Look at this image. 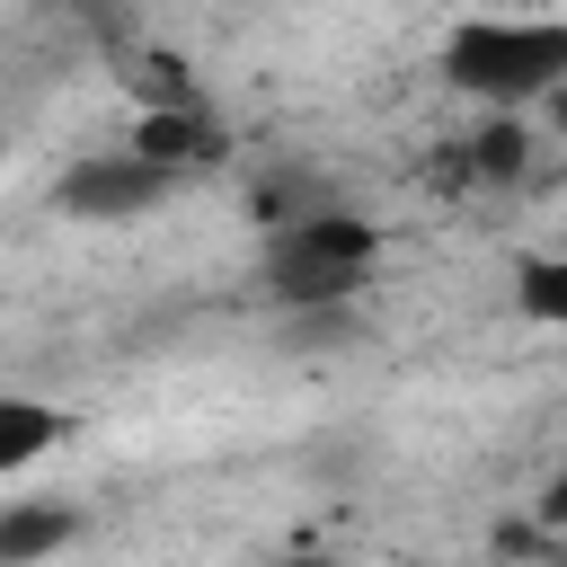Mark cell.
Masks as SVG:
<instances>
[{
    "label": "cell",
    "instance_id": "obj_6",
    "mask_svg": "<svg viewBox=\"0 0 567 567\" xmlns=\"http://www.w3.org/2000/svg\"><path fill=\"white\" fill-rule=\"evenodd\" d=\"M62 443V416L44 399H0V478H27Z\"/></svg>",
    "mask_w": 567,
    "mask_h": 567
},
{
    "label": "cell",
    "instance_id": "obj_4",
    "mask_svg": "<svg viewBox=\"0 0 567 567\" xmlns=\"http://www.w3.org/2000/svg\"><path fill=\"white\" fill-rule=\"evenodd\" d=\"M133 151H142L151 168H168V177H195V168H213L230 142H221V124H213L204 106H159V115L133 124Z\"/></svg>",
    "mask_w": 567,
    "mask_h": 567
},
{
    "label": "cell",
    "instance_id": "obj_10",
    "mask_svg": "<svg viewBox=\"0 0 567 567\" xmlns=\"http://www.w3.org/2000/svg\"><path fill=\"white\" fill-rule=\"evenodd\" d=\"M532 514H540V532H567V470L540 487V505H532Z\"/></svg>",
    "mask_w": 567,
    "mask_h": 567
},
{
    "label": "cell",
    "instance_id": "obj_9",
    "mask_svg": "<svg viewBox=\"0 0 567 567\" xmlns=\"http://www.w3.org/2000/svg\"><path fill=\"white\" fill-rule=\"evenodd\" d=\"M133 97H142V115H159V106H195V80H186V62L177 53H133Z\"/></svg>",
    "mask_w": 567,
    "mask_h": 567
},
{
    "label": "cell",
    "instance_id": "obj_11",
    "mask_svg": "<svg viewBox=\"0 0 567 567\" xmlns=\"http://www.w3.org/2000/svg\"><path fill=\"white\" fill-rule=\"evenodd\" d=\"M540 106H549V124H558V133H567V89H558V97H540Z\"/></svg>",
    "mask_w": 567,
    "mask_h": 567
},
{
    "label": "cell",
    "instance_id": "obj_1",
    "mask_svg": "<svg viewBox=\"0 0 567 567\" xmlns=\"http://www.w3.org/2000/svg\"><path fill=\"white\" fill-rule=\"evenodd\" d=\"M443 80L478 106H523L567 89V18H470L443 44Z\"/></svg>",
    "mask_w": 567,
    "mask_h": 567
},
{
    "label": "cell",
    "instance_id": "obj_5",
    "mask_svg": "<svg viewBox=\"0 0 567 567\" xmlns=\"http://www.w3.org/2000/svg\"><path fill=\"white\" fill-rule=\"evenodd\" d=\"M532 168V133L514 124V115H496V124H478L461 151H452V177H470V186H514Z\"/></svg>",
    "mask_w": 567,
    "mask_h": 567
},
{
    "label": "cell",
    "instance_id": "obj_8",
    "mask_svg": "<svg viewBox=\"0 0 567 567\" xmlns=\"http://www.w3.org/2000/svg\"><path fill=\"white\" fill-rule=\"evenodd\" d=\"M514 310L540 319V328H567V257H532L514 275Z\"/></svg>",
    "mask_w": 567,
    "mask_h": 567
},
{
    "label": "cell",
    "instance_id": "obj_7",
    "mask_svg": "<svg viewBox=\"0 0 567 567\" xmlns=\"http://www.w3.org/2000/svg\"><path fill=\"white\" fill-rule=\"evenodd\" d=\"M71 540V505H9L0 514V567H27Z\"/></svg>",
    "mask_w": 567,
    "mask_h": 567
},
{
    "label": "cell",
    "instance_id": "obj_12",
    "mask_svg": "<svg viewBox=\"0 0 567 567\" xmlns=\"http://www.w3.org/2000/svg\"><path fill=\"white\" fill-rule=\"evenodd\" d=\"M292 567H328V558H292Z\"/></svg>",
    "mask_w": 567,
    "mask_h": 567
},
{
    "label": "cell",
    "instance_id": "obj_2",
    "mask_svg": "<svg viewBox=\"0 0 567 567\" xmlns=\"http://www.w3.org/2000/svg\"><path fill=\"white\" fill-rule=\"evenodd\" d=\"M372 257H381V230H372L363 213L319 204L310 221L275 230L266 284H275V301H284V310H354V292H363Z\"/></svg>",
    "mask_w": 567,
    "mask_h": 567
},
{
    "label": "cell",
    "instance_id": "obj_3",
    "mask_svg": "<svg viewBox=\"0 0 567 567\" xmlns=\"http://www.w3.org/2000/svg\"><path fill=\"white\" fill-rule=\"evenodd\" d=\"M168 186H177V177H168V168H151L142 151L80 159V168L62 177V213H80V221H133V213H151Z\"/></svg>",
    "mask_w": 567,
    "mask_h": 567
},
{
    "label": "cell",
    "instance_id": "obj_13",
    "mask_svg": "<svg viewBox=\"0 0 567 567\" xmlns=\"http://www.w3.org/2000/svg\"><path fill=\"white\" fill-rule=\"evenodd\" d=\"M71 9H89V0H71Z\"/></svg>",
    "mask_w": 567,
    "mask_h": 567
}]
</instances>
